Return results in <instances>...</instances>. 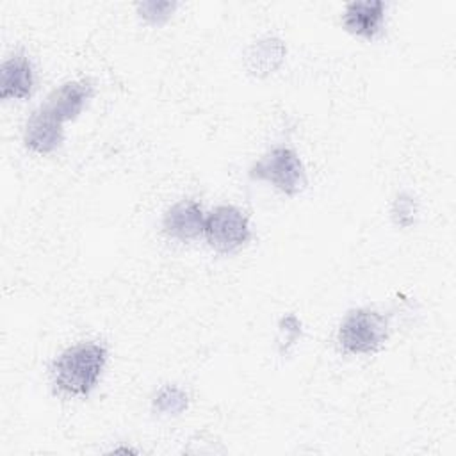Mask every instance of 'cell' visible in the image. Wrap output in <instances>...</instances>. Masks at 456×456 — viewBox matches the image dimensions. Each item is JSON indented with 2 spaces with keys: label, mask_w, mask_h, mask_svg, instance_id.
I'll return each mask as SVG.
<instances>
[{
  "label": "cell",
  "mask_w": 456,
  "mask_h": 456,
  "mask_svg": "<svg viewBox=\"0 0 456 456\" xmlns=\"http://www.w3.org/2000/svg\"><path fill=\"white\" fill-rule=\"evenodd\" d=\"M107 362L102 344L82 342L64 349L52 363V378L59 390L86 397L96 387Z\"/></svg>",
  "instance_id": "6da1fadb"
},
{
  "label": "cell",
  "mask_w": 456,
  "mask_h": 456,
  "mask_svg": "<svg viewBox=\"0 0 456 456\" xmlns=\"http://www.w3.org/2000/svg\"><path fill=\"white\" fill-rule=\"evenodd\" d=\"M388 338L385 315L370 308L351 310L338 328V344L349 354L376 353Z\"/></svg>",
  "instance_id": "7a4b0ae2"
},
{
  "label": "cell",
  "mask_w": 456,
  "mask_h": 456,
  "mask_svg": "<svg viewBox=\"0 0 456 456\" xmlns=\"http://www.w3.org/2000/svg\"><path fill=\"white\" fill-rule=\"evenodd\" d=\"M253 180H265L287 196H296L306 185V173L299 155L287 148L276 146L260 157L251 167Z\"/></svg>",
  "instance_id": "3957f363"
},
{
  "label": "cell",
  "mask_w": 456,
  "mask_h": 456,
  "mask_svg": "<svg viewBox=\"0 0 456 456\" xmlns=\"http://www.w3.org/2000/svg\"><path fill=\"white\" fill-rule=\"evenodd\" d=\"M203 233L210 248L217 253H233L242 248L249 237L248 216L233 205H219L205 217Z\"/></svg>",
  "instance_id": "277c9868"
},
{
  "label": "cell",
  "mask_w": 456,
  "mask_h": 456,
  "mask_svg": "<svg viewBox=\"0 0 456 456\" xmlns=\"http://www.w3.org/2000/svg\"><path fill=\"white\" fill-rule=\"evenodd\" d=\"M64 139L62 121H59L50 110L45 107L32 112L25 125V146L34 153H52L55 151Z\"/></svg>",
  "instance_id": "5b68a950"
},
{
  "label": "cell",
  "mask_w": 456,
  "mask_h": 456,
  "mask_svg": "<svg viewBox=\"0 0 456 456\" xmlns=\"http://www.w3.org/2000/svg\"><path fill=\"white\" fill-rule=\"evenodd\" d=\"M164 232L178 240H191L203 233L205 216L196 200H180L171 205L162 219Z\"/></svg>",
  "instance_id": "8992f818"
},
{
  "label": "cell",
  "mask_w": 456,
  "mask_h": 456,
  "mask_svg": "<svg viewBox=\"0 0 456 456\" xmlns=\"http://www.w3.org/2000/svg\"><path fill=\"white\" fill-rule=\"evenodd\" d=\"M385 20V4L381 0H358L346 5L342 25L354 36L372 39L379 34Z\"/></svg>",
  "instance_id": "52a82bcc"
},
{
  "label": "cell",
  "mask_w": 456,
  "mask_h": 456,
  "mask_svg": "<svg viewBox=\"0 0 456 456\" xmlns=\"http://www.w3.org/2000/svg\"><path fill=\"white\" fill-rule=\"evenodd\" d=\"M93 94V86L86 80H71L57 87L43 105L50 110L59 121L75 119Z\"/></svg>",
  "instance_id": "ba28073f"
},
{
  "label": "cell",
  "mask_w": 456,
  "mask_h": 456,
  "mask_svg": "<svg viewBox=\"0 0 456 456\" xmlns=\"http://www.w3.org/2000/svg\"><path fill=\"white\" fill-rule=\"evenodd\" d=\"M34 87L32 64L25 53H14L4 61L0 69V98L23 100Z\"/></svg>",
  "instance_id": "9c48e42d"
},
{
  "label": "cell",
  "mask_w": 456,
  "mask_h": 456,
  "mask_svg": "<svg viewBox=\"0 0 456 456\" xmlns=\"http://www.w3.org/2000/svg\"><path fill=\"white\" fill-rule=\"evenodd\" d=\"M285 57V45L278 37H262L246 52V66L253 75L265 77L273 73Z\"/></svg>",
  "instance_id": "30bf717a"
},
{
  "label": "cell",
  "mask_w": 456,
  "mask_h": 456,
  "mask_svg": "<svg viewBox=\"0 0 456 456\" xmlns=\"http://www.w3.org/2000/svg\"><path fill=\"white\" fill-rule=\"evenodd\" d=\"M187 394L175 385L162 387L153 399V410L160 415H178L187 408Z\"/></svg>",
  "instance_id": "8fae6325"
},
{
  "label": "cell",
  "mask_w": 456,
  "mask_h": 456,
  "mask_svg": "<svg viewBox=\"0 0 456 456\" xmlns=\"http://www.w3.org/2000/svg\"><path fill=\"white\" fill-rule=\"evenodd\" d=\"M175 9H176V2H169V0H146L137 4V11L141 18H144L151 25H160L166 20H169Z\"/></svg>",
  "instance_id": "7c38bea8"
},
{
  "label": "cell",
  "mask_w": 456,
  "mask_h": 456,
  "mask_svg": "<svg viewBox=\"0 0 456 456\" xmlns=\"http://www.w3.org/2000/svg\"><path fill=\"white\" fill-rule=\"evenodd\" d=\"M415 214H417V205H415V200L410 194L403 192L394 200L392 217H394V223L397 226L410 228L415 221Z\"/></svg>",
  "instance_id": "4fadbf2b"
},
{
  "label": "cell",
  "mask_w": 456,
  "mask_h": 456,
  "mask_svg": "<svg viewBox=\"0 0 456 456\" xmlns=\"http://www.w3.org/2000/svg\"><path fill=\"white\" fill-rule=\"evenodd\" d=\"M280 330L283 333V338H281V340H285L283 344L290 346L301 335V322L294 314H289L280 321Z\"/></svg>",
  "instance_id": "5bb4252c"
},
{
  "label": "cell",
  "mask_w": 456,
  "mask_h": 456,
  "mask_svg": "<svg viewBox=\"0 0 456 456\" xmlns=\"http://www.w3.org/2000/svg\"><path fill=\"white\" fill-rule=\"evenodd\" d=\"M112 452H114V454H118V452H125V454H126V452H134V454H135L137 451H135V449H130V447H116V449H112Z\"/></svg>",
  "instance_id": "9a60e30c"
}]
</instances>
